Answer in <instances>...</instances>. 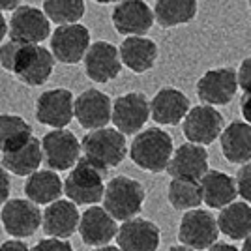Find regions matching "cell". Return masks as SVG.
<instances>
[{
    "label": "cell",
    "instance_id": "cell-1",
    "mask_svg": "<svg viewBox=\"0 0 251 251\" xmlns=\"http://www.w3.org/2000/svg\"><path fill=\"white\" fill-rule=\"evenodd\" d=\"M147 191L141 182L129 176H115L109 180L103 191V208L113 220L127 221L141 214Z\"/></svg>",
    "mask_w": 251,
    "mask_h": 251
},
{
    "label": "cell",
    "instance_id": "cell-2",
    "mask_svg": "<svg viewBox=\"0 0 251 251\" xmlns=\"http://www.w3.org/2000/svg\"><path fill=\"white\" fill-rule=\"evenodd\" d=\"M173 156V139L167 131L159 127H150L141 131L129 147V157L137 167L161 173L165 171Z\"/></svg>",
    "mask_w": 251,
    "mask_h": 251
},
{
    "label": "cell",
    "instance_id": "cell-3",
    "mask_svg": "<svg viewBox=\"0 0 251 251\" xmlns=\"http://www.w3.org/2000/svg\"><path fill=\"white\" fill-rule=\"evenodd\" d=\"M107 171L81 157L64 184V193L74 204H96L103 199Z\"/></svg>",
    "mask_w": 251,
    "mask_h": 251
},
{
    "label": "cell",
    "instance_id": "cell-4",
    "mask_svg": "<svg viewBox=\"0 0 251 251\" xmlns=\"http://www.w3.org/2000/svg\"><path fill=\"white\" fill-rule=\"evenodd\" d=\"M81 150L88 161L105 171L118 167L127 154L126 137L113 127L88 131L81 141Z\"/></svg>",
    "mask_w": 251,
    "mask_h": 251
},
{
    "label": "cell",
    "instance_id": "cell-5",
    "mask_svg": "<svg viewBox=\"0 0 251 251\" xmlns=\"http://www.w3.org/2000/svg\"><path fill=\"white\" fill-rule=\"evenodd\" d=\"M51 34V23L40 8L19 6L8 23V36L19 45H40Z\"/></svg>",
    "mask_w": 251,
    "mask_h": 251
},
{
    "label": "cell",
    "instance_id": "cell-6",
    "mask_svg": "<svg viewBox=\"0 0 251 251\" xmlns=\"http://www.w3.org/2000/svg\"><path fill=\"white\" fill-rule=\"evenodd\" d=\"M42 156L49 171L74 169L81 159V143L70 129H52L42 141Z\"/></svg>",
    "mask_w": 251,
    "mask_h": 251
},
{
    "label": "cell",
    "instance_id": "cell-7",
    "mask_svg": "<svg viewBox=\"0 0 251 251\" xmlns=\"http://www.w3.org/2000/svg\"><path fill=\"white\" fill-rule=\"evenodd\" d=\"M54 70V58L42 45H21L13 64L15 77L26 86H42Z\"/></svg>",
    "mask_w": 251,
    "mask_h": 251
},
{
    "label": "cell",
    "instance_id": "cell-8",
    "mask_svg": "<svg viewBox=\"0 0 251 251\" xmlns=\"http://www.w3.org/2000/svg\"><path fill=\"white\" fill-rule=\"evenodd\" d=\"M220 236L218 221L208 210H189L178 227V240L189 250H208Z\"/></svg>",
    "mask_w": 251,
    "mask_h": 251
},
{
    "label": "cell",
    "instance_id": "cell-9",
    "mask_svg": "<svg viewBox=\"0 0 251 251\" xmlns=\"http://www.w3.org/2000/svg\"><path fill=\"white\" fill-rule=\"evenodd\" d=\"M0 221L11 238L23 240L42 227V210L28 199H10L2 206Z\"/></svg>",
    "mask_w": 251,
    "mask_h": 251
},
{
    "label": "cell",
    "instance_id": "cell-10",
    "mask_svg": "<svg viewBox=\"0 0 251 251\" xmlns=\"http://www.w3.org/2000/svg\"><path fill=\"white\" fill-rule=\"evenodd\" d=\"M90 47V32L84 25H64L51 36V54L62 64H77Z\"/></svg>",
    "mask_w": 251,
    "mask_h": 251
},
{
    "label": "cell",
    "instance_id": "cell-11",
    "mask_svg": "<svg viewBox=\"0 0 251 251\" xmlns=\"http://www.w3.org/2000/svg\"><path fill=\"white\" fill-rule=\"evenodd\" d=\"M223 126H225V120L220 111H216L210 105H197L188 111L182 131L189 143L204 147L214 143L221 135Z\"/></svg>",
    "mask_w": 251,
    "mask_h": 251
},
{
    "label": "cell",
    "instance_id": "cell-12",
    "mask_svg": "<svg viewBox=\"0 0 251 251\" xmlns=\"http://www.w3.org/2000/svg\"><path fill=\"white\" fill-rule=\"evenodd\" d=\"M150 118V101L141 92L118 96L113 103L111 120L116 126L115 129L122 135H133Z\"/></svg>",
    "mask_w": 251,
    "mask_h": 251
},
{
    "label": "cell",
    "instance_id": "cell-13",
    "mask_svg": "<svg viewBox=\"0 0 251 251\" xmlns=\"http://www.w3.org/2000/svg\"><path fill=\"white\" fill-rule=\"evenodd\" d=\"M36 120L52 129H66L74 120V94L68 88L45 90L36 101Z\"/></svg>",
    "mask_w": 251,
    "mask_h": 251
},
{
    "label": "cell",
    "instance_id": "cell-14",
    "mask_svg": "<svg viewBox=\"0 0 251 251\" xmlns=\"http://www.w3.org/2000/svg\"><path fill=\"white\" fill-rule=\"evenodd\" d=\"M111 98L96 88H88L74 100V116L84 129H101L111 122Z\"/></svg>",
    "mask_w": 251,
    "mask_h": 251
},
{
    "label": "cell",
    "instance_id": "cell-15",
    "mask_svg": "<svg viewBox=\"0 0 251 251\" xmlns=\"http://www.w3.org/2000/svg\"><path fill=\"white\" fill-rule=\"evenodd\" d=\"M115 30L122 36H145L154 25V11L145 0H122L113 10Z\"/></svg>",
    "mask_w": 251,
    "mask_h": 251
},
{
    "label": "cell",
    "instance_id": "cell-16",
    "mask_svg": "<svg viewBox=\"0 0 251 251\" xmlns=\"http://www.w3.org/2000/svg\"><path fill=\"white\" fill-rule=\"evenodd\" d=\"M83 60L84 74L88 75L90 81H96V83H109L116 79L122 70L118 49L109 42L92 43Z\"/></svg>",
    "mask_w": 251,
    "mask_h": 251
},
{
    "label": "cell",
    "instance_id": "cell-17",
    "mask_svg": "<svg viewBox=\"0 0 251 251\" xmlns=\"http://www.w3.org/2000/svg\"><path fill=\"white\" fill-rule=\"evenodd\" d=\"M115 238L122 251H157L161 230L150 220L133 218L118 227Z\"/></svg>",
    "mask_w": 251,
    "mask_h": 251
},
{
    "label": "cell",
    "instance_id": "cell-18",
    "mask_svg": "<svg viewBox=\"0 0 251 251\" xmlns=\"http://www.w3.org/2000/svg\"><path fill=\"white\" fill-rule=\"evenodd\" d=\"M238 90L236 72L232 68L210 70L197 83V94L201 101L212 105H227Z\"/></svg>",
    "mask_w": 251,
    "mask_h": 251
},
{
    "label": "cell",
    "instance_id": "cell-19",
    "mask_svg": "<svg viewBox=\"0 0 251 251\" xmlns=\"http://www.w3.org/2000/svg\"><path fill=\"white\" fill-rule=\"evenodd\" d=\"M79 220H81V214L77 210V204L66 199L54 201L51 204H47L45 212H42L43 232L49 234V238L68 240L79 229Z\"/></svg>",
    "mask_w": 251,
    "mask_h": 251
},
{
    "label": "cell",
    "instance_id": "cell-20",
    "mask_svg": "<svg viewBox=\"0 0 251 251\" xmlns=\"http://www.w3.org/2000/svg\"><path fill=\"white\" fill-rule=\"evenodd\" d=\"M77 230L86 246L101 248V246H109V242L116 236L118 225H116V220H113L105 212L103 206H90L81 214Z\"/></svg>",
    "mask_w": 251,
    "mask_h": 251
},
{
    "label": "cell",
    "instance_id": "cell-21",
    "mask_svg": "<svg viewBox=\"0 0 251 251\" xmlns=\"http://www.w3.org/2000/svg\"><path fill=\"white\" fill-rule=\"evenodd\" d=\"M169 175L173 178H184V180H195L201 178L208 171V152L204 147L186 143L176 148V152L171 156L167 165Z\"/></svg>",
    "mask_w": 251,
    "mask_h": 251
},
{
    "label": "cell",
    "instance_id": "cell-22",
    "mask_svg": "<svg viewBox=\"0 0 251 251\" xmlns=\"http://www.w3.org/2000/svg\"><path fill=\"white\" fill-rule=\"evenodd\" d=\"M189 111V100L176 88L165 86L150 101V116L163 126L180 124Z\"/></svg>",
    "mask_w": 251,
    "mask_h": 251
},
{
    "label": "cell",
    "instance_id": "cell-23",
    "mask_svg": "<svg viewBox=\"0 0 251 251\" xmlns=\"http://www.w3.org/2000/svg\"><path fill=\"white\" fill-rule=\"evenodd\" d=\"M202 202L210 208H225L234 202L238 191L234 178L221 171H206V175L199 180Z\"/></svg>",
    "mask_w": 251,
    "mask_h": 251
},
{
    "label": "cell",
    "instance_id": "cell-24",
    "mask_svg": "<svg viewBox=\"0 0 251 251\" xmlns=\"http://www.w3.org/2000/svg\"><path fill=\"white\" fill-rule=\"evenodd\" d=\"M118 54L126 68L135 74H145L156 64L157 45L145 36H129L122 42Z\"/></svg>",
    "mask_w": 251,
    "mask_h": 251
},
{
    "label": "cell",
    "instance_id": "cell-25",
    "mask_svg": "<svg viewBox=\"0 0 251 251\" xmlns=\"http://www.w3.org/2000/svg\"><path fill=\"white\" fill-rule=\"evenodd\" d=\"M221 152L230 163H250L251 126L240 120L230 122L221 131Z\"/></svg>",
    "mask_w": 251,
    "mask_h": 251
},
{
    "label": "cell",
    "instance_id": "cell-26",
    "mask_svg": "<svg viewBox=\"0 0 251 251\" xmlns=\"http://www.w3.org/2000/svg\"><path fill=\"white\" fill-rule=\"evenodd\" d=\"M42 161V143L34 135L21 148L10 154H2V169L15 176H30L32 173L40 171Z\"/></svg>",
    "mask_w": 251,
    "mask_h": 251
},
{
    "label": "cell",
    "instance_id": "cell-27",
    "mask_svg": "<svg viewBox=\"0 0 251 251\" xmlns=\"http://www.w3.org/2000/svg\"><path fill=\"white\" fill-rule=\"evenodd\" d=\"M64 193V184L54 171H36L25 182V195L34 204H51L60 199Z\"/></svg>",
    "mask_w": 251,
    "mask_h": 251
},
{
    "label": "cell",
    "instance_id": "cell-28",
    "mask_svg": "<svg viewBox=\"0 0 251 251\" xmlns=\"http://www.w3.org/2000/svg\"><path fill=\"white\" fill-rule=\"evenodd\" d=\"M218 229L232 240H244L251 234V206L248 202H230L221 208Z\"/></svg>",
    "mask_w": 251,
    "mask_h": 251
},
{
    "label": "cell",
    "instance_id": "cell-29",
    "mask_svg": "<svg viewBox=\"0 0 251 251\" xmlns=\"http://www.w3.org/2000/svg\"><path fill=\"white\" fill-rule=\"evenodd\" d=\"M197 13V0H156L154 19L159 26L171 28L189 23Z\"/></svg>",
    "mask_w": 251,
    "mask_h": 251
},
{
    "label": "cell",
    "instance_id": "cell-30",
    "mask_svg": "<svg viewBox=\"0 0 251 251\" xmlns=\"http://www.w3.org/2000/svg\"><path fill=\"white\" fill-rule=\"evenodd\" d=\"M32 137V126L19 115H0V152L10 154Z\"/></svg>",
    "mask_w": 251,
    "mask_h": 251
},
{
    "label": "cell",
    "instance_id": "cell-31",
    "mask_svg": "<svg viewBox=\"0 0 251 251\" xmlns=\"http://www.w3.org/2000/svg\"><path fill=\"white\" fill-rule=\"evenodd\" d=\"M169 202L176 210H195L202 202L199 182L195 180H184V178H173L169 184Z\"/></svg>",
    "mask_w": 251,
    "mask_h": 251
},
{
    "label": "cell",
    "instance_id": "cell-32",
    "mask_svg": "<svg viewBox=\"0 0 251 251\" xmlns=\"http://www.w3.org/2000/svg\"><path fill=\"white\" fill-rule=\"evenodd\" d=\"M43 13L58 26L75 25L84 15V0H43Z\"/></svg>",
    "mask_w": 251,
    "mask_h": 251
},
{
    "label": "cell",
    "instance_id": "cell-33",
    "mask_svg": "<svg viewBox=\"0 0 251 251\" xmlns=\"http://www.w3.org/2000/svg\"><path fill=\"white\" fill-rule=\"evenodd\" d=\"M236 191L246 202H251V163H244L236 173Z\"/></svg>",
    "mask_w": 251,
    "mask_h": 251
},
{
    "label": "cell",
    "instance_id": "cell-34",
    "mask_svg": "<svg viewBox=\"0 0 251 251\" xmlns=\"http://www.w3.org/2000/svg\"><path fill=\"white\" fill-rule=\"evenodd\" d=\"M19 47H21L19 43L11 42V40L0 45V68H4L6 72L13 70V64H15V58H17Z\"/></svg>",
    "mask_w": 251,
    "mask_h": 251
},
{
    "label": "cell",
    "instance_id": "cell-35",
    "mask_svg": "<svg viewBox=\"0 0 251 251\" xmlns=\"http://www.w3.org/2000/svg\"><path fill=\"white\" fill-rule=\"evenodd\" d=\"M30 251H74V246L60 238H43Z\"/></svg>",
    "mask_w": 251,
    "mask_h": 251
},
{
    "label": "cell",
    "instance_id": "cell-36",
    "mask_svg": "<svg viewBox=\"0 0 251 251\" xmlns=\"http://www.w3.org/2000/svg\"><path fill=\"white\" fill-rule=\"evenodd\" d=\"M236 81H238V86L244 90V94H251V56L240 64Z\"/></svg>",
    "mask_w": 251,
    "mask_h": 251
},
{
    "label": "cell",
    "instance_id": "cell-37",
    "mask_svg": "<svg viewBox=\"0 0 251 251\" xmlns=\"http://www.w3.org/2000/svg\"><path fill=\"white\" fill-rule=\"evenodd\" d=\"M10 189H11L10 175H8V171H4L2 165H0V206H4V204L8 202Z\"/></svg>",
    "mask_w": 251,
    "mask_h": 251
},
{
    "label": "cell",
    "instance_id": "cell-38",
    "mask_svg": "<svg viewBox=\"0 0 251 251\" xmlns=\"http://www.w3.org/2000/svg\"><path fill=\"white\" fill-rule=\"evenodd\" d=\"M0 251H30V248L23 240L11 238V240H6L0 244Z\"/></svg>",
    "mask_w": 251,
    "mask_h": 251
},
{
    "label": "cell",
    "instance_id": "cell-39",
    "mask_svg": "<svg viewBox=\"0 0 251 251\" xmlns=\"http://www.w3.org/2000/svg\"><path fill=\"white\" fill-rule=\"evenodd\" d=\"M240 111L244 120H246V124L251 126V94H244L240 101Z\"/></svg>",
    "mask_w": 251,
    "mask_h": 251
},
{
    "label": "cell",
    "instance_id": "cell-40",
    "mask_svg": "<svg viewBox=\"0 0 251 251\" xmlns=\"http://www.w3.org/2000/svg\"><path fill=\"white\" fill-rule=\"evenodd\" d=\"M23 0H0V13L2 11H13L21 6Z\"/></svg>",
    "mask_w": 251,
    "mask_h": 251
},
{
    "label": "cell",
    "instance_id": "cell-41",
    "mask_svg": "<svg viewBox=\"0 0 251 251\" xmlns=\"http://www.w3.org/2000/svg\"><path fill=\"white\" fill-rule=\"evenodd\" d=\"M204 251H240V250L234 248V246H230V244H225V242H216L214 246H210L208 250Z\"/></svg>",
    "mask_w": 251,
    "mask_h": 251
},
{
    "label": "cell",
    "instance_id": "cell-42",
    "mask_svg": "<svg viewBox=\"0 0 251 251\" xmlns=\"http://www.w3.org/2000/svg\"><path fill=\"white\" fill-rule=\"evenodd\" d=\"M8 36V21L4 19V15L0 13V45L4 42V38Z\"/></svg>",
    "mask_w": 251,
    "mask_h": 251
},
{
    "label": "cell",
    "instance_id": "cell-43",
    "mask_svg": "<svg viewBox=\"0 0 251 251\" xmlns=\"http://www.w3.org/2000/svg\"><path fill=\"white\" fill-rule=\"evenodd\" d=\"M94 251H122V250L116 248V246H101V248H96Z\"/></svg>",
    "mask_w": 251,
    "mask_h": 251
},
{
    "label": "cell",
    "instance_id": "cell-44",
    "mask_svg": "<svg viewBox=\"0 0 251 251\" xmlns=\"http://www.w3.org/2000/svg\"><path fill=\"white\" fill-rule=\"evenodd\" d=\"M240 251H251V234L248 238H244V246H242Z\"/></svg>",
    "mask_w": 251,
    "mask_h": 251
},
{
    "label": "cell",
    "instance_id": "cell-45",
    "mask_svg": "<svg viewBox=\"0 0 251 251\" xmlns=\"http://www.w3.org/2000/svg\"><path fill=\"white\" fill-rule=\"evenodd\" d=\"M169 251H193V250H189V248H186V246H173Z\"/></svg>",
    "mask_w": 251,
    "mask_h": 251
},
{
    "label": "cell",
    "instance_id": "cell-46",
    "mask_svg": "<svg viewBox=\"0 0 251 251\" xmlns=\"http://www.w3.org/2000/svg\"><path fill=\"white\" fill-rule=\"evenodd\" d=\"M96 2H100V4H111V2H122V0H96Z\"/></svg>",
    "mask_w": 251,
    "mask_h": 251
},
{
    "label": "cell",
    "instance_id": "cell-47",
    "mask_svg": "<svg viewBox=\"0 0 251 251\" xmlns=\"http://www.w3.org/2000/svg\"><path fill=\"white\" fill-rule=\"evenodd\" d=\"M250 6H251V0H250Z\"/></svg>",
    "mask_w": 251,
    "mask_h": 251
}]
</instances>
